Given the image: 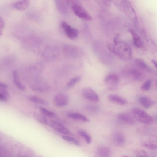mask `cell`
<instances>
[{
    "label": "cell",
    "instance_id": "1f68e13d",
    "mask_svg": "<svg viewBox=\"0 0 157 157\" xmlns=\"http://www.w3.org/2000/svg\"><path fill=\"white\" fill-rule=\"evenodd\" d=\"M86 110L89 112L92 113H96L99 110V107L94 105H89L86 107Z\"/></svg>",
    "mask_w": 157,
    "mask_h": 157
},
{
    "label": "cell",
    "instance_id": "8d00e7d4",
    "mask_svg": "<svg viewBox=\"0 0 157 157\" xmlns=\"http://www.w3.org/2000/svg\"><path fill=\"white\" fill-rule=\"evenodd\" d=\"M119 36L120 34L119 33H116L115 34L113 39V44H116L118 43V40Z\"/></svg>",
    "mask_w": 157,
    "mask_h": 157
},
{
    "label": "cell",
    "instance_id": "f35d334b",
    "mask_svg": "<svg viewBox=\"0 0 157 157\" xmlns=\"http://www.w3.org/2000/svg\"><path fill=\"white\" fill-rule=\"evenodd\" d=\"M7 98L0 93V101L6 102L7 101Z\"/></svg>",
    "mask_w": 157,
    "mask_h": 157
},
{
    "label": "cell",
    "instance_id": "e575fe53",
    "mask_svg": "<svg viewBox=\"0 0 157 157\" xmlns=\"http://www.w3.org/2000/svg\"><path fill=\"white\" fill-rule=\"evenodd\" d=\"M5 27V22L2 18L0 17V36L2 34Z\"/></svg>",
    "mask_w": 157,
    "mask_h": 157
},
{
    "label": "cell",
    "instance_id": "7c38bea8",
    "mask_svg": "<svg viewBox=\"0 0 157 157\" xmlns=\"http://www.w3.org/2000/svg\"><path fill=\"white\" fill-rule=\"evenodd\" d=\"M49 124L53 129L60 133L64 134H68L69 133V131L67 128L56 121H51Z\"/></svg>",
    "mask_w": 157,
    "mask_h": 157
},
{
    "label": "cell",
    "instance_id": "d6a6232c",
    "mask_svg": "<svg viewBox=\"0 0 157 157\" xmlns=\"http://www.w3.org/2000/svg\"><path fill=\"white\" fill-rule=\"evenodd\" d=\"M143 145L145 147L151 150L156 149L157 147L156 144L151 142L144 143Z\"/></svg>",
    "mask_w": 157,
    "mask_h": 157
},
{
    "label": "cell",
    "instance_id": "4fadbf2b",
    "mask_svg": "<svg viewBox=\"0 0 157 157\" xmlns=\"http://www.w3.org/2000/svg\"><path fill=\"white\" fill-rule=\"evenodd\" d=\"M30 0H17L12 4L13 7L17 10L23 11L29 6Z\"/></svg>",
    "mask_w": 157,
    "mask_h": 157
},
{
    "label": "cell",
    "instance_id": "74e56055",
    "mask_svg": "<svg viewBox=\"0 0 157 157\" xmlns=\"http://www.w3.org/2000/svg\"><path fill=\"white\" fill-rule=\"evenodd\" d=\"M68 5H71V6L75 4H78L77 2H78L77 0H66Z\"/></svg>",
    "mask_w": 157,
    "mask_h": 157
},
{
    "label": "cell",
    "instance_id": "ee69618b",
    "mask_svg": "<svg viewBox=\"0 0 157 157\" xmlns=\"http://www.w3.org/2000/svg\"><path fill=\"white\" fill-rule=\"evenodd\" d=\"M1 153V149H0V154Z\"/></svg>",
    "mask_w": 157,
    "mask_h": 157
},
{
    "label": "cell",
    "instance_id": "f1b7e54d",
    "mask_svg": "<svg viewBox=\"0 0 157 157\" xmlns=\"http://www.w3.org/2000/svg\"><path fill=\"white\" fill-rule=\"evenodd\" d=\"M81 79V77L77 76L73 77L66 84V87L67 88L71 87L75 84L78 82Z\"/></svg>",
    "mask_w": 157,
    "mask_h": 157
},
{
    "label": "cell",
    "instance_id": "484cf974",
    "mask_svg": "<svg viewBox=\"0 0 157 157\" xmlns=\"http://www.w3.org/2000/svg\"><path fill=\"white\" fill-rule=\"evenodd\" d=\"M129 73L133 78L137 80L140 79L142 78L141 73L138 70L132 69L129 71Z\"/></svg>",
    "mask_w": 157,
    "mask_h": 157
},
{
    "label": "cell",
    "instance_id": "7bdbcfd3",
    "mask_svg": "<svg viewBox=\"0 0 157 157\" xmlns=\"http://www.w3.org/2000/svg\"><path fill=\"white\" fill-rule=\"evenodd\" d=\"M141 33L142 35L143 36H145V31L144 29H142L141 31Z\"/></svg>",
    "mask_w": 157,
    "mask_h": 157
},
{
    "label": "cell",
    "instance_id": "b9f144b4",
    "mask_svg": "<svg viewBox=\"0 0 157 157\" xmlns=\"http://www.w3.org/2000/svg\"><path fill=\"white\" fill-rule=\"evenodd\" d=\"M151 62L154 65L155 67V68H157V62L154 59H152L151 60Z\"/></svg>",
    "mask_w": 157,
    "mask_h": 157
},
{
    "label": "cell",
    "instance_id": "83f0119b",
    "mask_svg": "<svg viewBox=\"0 0 157 157\" xmlns=\"http://www.w3.org/2000/svg\"><path fill=\"white\" fill-rule=\"evenodd\" d=\"M62 138L65 140L77 146L80 145V142L77 139L69 136H63Z\"/></svg>",
    "mask_w": 157,
    "mask_h": 157
},
{
    "label": "cell",
    "instance_id": "836d02e7",
    "mask_svg": "<svg viewBox=\"0 0 157 157\" xmlns=\"http://www.w3.org/2000/svg\"><path fill=\"white\" fill-rule=\"evenodd\" d=\"M137 157H146L147 156V154L145 151L142 149H138L135 152Z\"/></svg>",
    "mask_w": 157,
    "mask_h": 157
},
{
    "label": "cell",
    "instance_id": "d4e9b609",
    "mask_svg": "<svg viewBox=\"0 0 157 157\" xmlns=\"http://www.w3.org/2000/svg\"><path fill=\"white\" fill-rule=\"evenodd\" d=\"M34 118L37 121L43 124H47L48 122L46 118L41 114L35 112L33 114Z\"/></svg>",
    "mask_w": 157,
    "mask_h": 157
},
{
    "label": "cell",
    "instance_id": "ac0fdd59",
    "mask_svg": "<svg viewBox=\"0 0 157 157\" xmlns=\"http://www.w3.org/2000/svg\"><path fill=\"white\" fill-rule=\"evenodd\" d=\"M108 99L112 102L122 105H125L127 103L126 100L116 94L109 95L108 96Z\"/></svg>",
    "mask_w": 157,
    "mask_h": 157
},
{
    "label": "cell",
    "instance_id": "ab89813d",
    "mask_svg": "<svg viewBox=\"0 0 157 157\" xmlns=\"http://www.w3.org/2000/svg\"><path fill=\"white\" fill-rule=\"evenodd\" d=\"M104 4L106 6H109L111 4V0H102Z\"/></svg>",
    "mask_w": 157,
    "mask_h": 157
},
{
    "label": "cell",
    "instance_id": "cb8c5ba5",
    "mask_svg": "<svg viewBox=\"0 0 157 157\" xmlns=\"http://www.w3.org/2000/svg\"><path fill=\"white\" fill-rule=\"evenodd\" d=\"M29 98L30 101L35 103L45 105L48 104V102L46 100L36 96L31 95Z\"/></svg>",
    "mask_w": 157,
    "mask_h": 157
},
{
    "label": "cell",
    "instance_id": "603a6c76",
    "mask_svg": "<svg viewBox=\"0 0 157 157\" xmlns=\"http://www.w3.org/2000/svg\"><path fill=\"white\" fill-rule=\"evenodd\" d=\"M134 61L136 64L141 68L149 72L152 71L151 69L142 59H135Z\"/></svg>",
    "mask_w": 157,
    "mask_h": 157
},
{
    "label": "cell",
    "instance_id": "3957f363",
    "mask_svg": "<svg viewBox=\"0 0 157 157\" xmlns=\"http://www.w3.org/2000/svg\"><path fill=\"white\" fill-rule=\"evenodd\" d=\"M121 8L128 19L133 23L136 24L137 18L135 11L131 3L127 0H123L122 2Z\"/></svg>",
    "mask_w": 157,
    "mask_h": 157
},
{
    "label": "cell",
    "instance_id": "2e32d148",
    "mask_svg": "<svg viewBox=\"0 0 157 157\" xmlns=\"http://www.w3.org/2000/svg\"><path fill=\"white\" fill-rule=\"evenodd\" d=\"M56 6L61 13L65 14L68 12V6L66 0H55Z\"/></svg>",
    "mask_w": 157,
    "mask_h": 157
},
{
    "label": "cell",
    "instance_id": "7402d4cb",
    "mask_svg": "<svg viewBox=\"0 0 157 157\" xmlns=\"http://www.w3.org/2000/svg\"><path fill=\"white\" fill-rule=\"evenodd\" d=\"M13 81L16 86L20 90L24 91L25 90V86L19 80L17 72L15 70L13 71Z\"/></svg>",
    "mask_w": 157,
    "mask_h": 157
},
{
    "label": "cell",
    "instance_id": "5bb4252c",
    "mask_svg": "<svg viewBox=\"0 0 157 157\" xmlns=\"http://www.w3.org/2000/svg\"><path fill=\"white\" fill-rule=\"evenodd\" d=\"M117 117L119 120L127 124L132 125L135 123L134 120L132 116L126 113H120L117 115Z\"/></svg>",
    "mask_w": 157,
    "mask_h": 157
},
{
    "label": "cell",
    "instance_id": "7a4b0ae2",
    "mask_svg": "<svg viewBox=\"0 0 157 157\" xmlns=\"http://www.w3.org/2000/svg\"><path fill=\"white\" fill-rule=\"evenodd\" d=\"M62 50L66 56L73 59L81 58L84 53L83 50L81 47L68 44H64Z\"/></svg>",
    "mask_w": 157,
    "mask_h": 157
},
{
    "label": "cell",
    "instance_id": "ba28073f",
    "mask_svg": "<svg viewBox=\"0 0 157 157\" xmlns=\"http://www.w3.org/2000/svg\"><path fill=\"white\" fill-rule=\"evenodd\" d=\"M82 96L85 99L93 102H97L100 100V98L96 92L92 88L86 87L82 90Z\"/></svg>",
    "mask_w": 157,
    "mask_h": 157
},
{
    "label": "cell",
    "instance_id": "f546056e",
    "mask_svg": "<svg viewBox=\"0 0 157 157\" xmlns=\"http://www.w3.org/2000/svg\"><path fill=\"white\" fill-rule=\"evenodd\" d=\"M39 109L46 116L50 117H53L56 115V114L54 112L48 110L44 108L40 107Z\"/></svg>",
    "mask_w": 157,
    "mask_h": 157
},
{
    "label": "cell",
    "instance_id": "8fae6325",
    "mask_svg": "<svg viewBox=\"0 0 157 157\" xmlns=\"http://www.w3.org/2000/svg\"><path fill=\"white\" fill-rule=\"evenodd\" d=\"M120 78L118 75L115 73H110L106 76L104 82L105 84L111 86H114L119 83Z\"/></svg>",
    "mask_w": 157,
    "mask_h": 157
},
{
    "label": "cell",
    "instance_id": "30bf717a",
    "mask_svg": "<svg viewBox=\"0 0 157 157\" xmlns=\"http://www.w3.org/2000/svg\"><path fill=\"white\" fill-rule=\"evenodd\" d=\"M69 98L66 94L60 93L56 95L53 98L55 105L58 107H64L67 104Z\"/></svg>",
    "mask_w": 157,
    "mask_h": 157
},
{
    "label": "cell",
    "instance_id": "52a82bcc",
    "mask_svg": "<svg viewBox=\"0 0 157 157\" xmlns=\"http://www.w3.org/2000/svg\"><path fill=\"white\" fill-rule=\"evenodd\" d=\"M61 26L67 36L71 40L76 39L79 35V31L76 29L71 26L65 21L61 22Z\"/></svg>",
    "mask_w": 157,
    "mask_h": 157
},
{
    "label": "cell",
    "instance_id": "9c48e42d",
    "mask_svg": "<svg viewBox=\"0 0 157 157\" xmlns=\"http://www.w3.org/2000/svg\"><path fill=\"white\" fill-rule=\"evenodd\" d=\"M30 87L31 89L33 91L41 92L47 90L49 89V86L46 80L39 78L37 79Z\"/></svg>",
    "mask_w": 157,
    "mask_h": 157
},
{
    "label": "cell",
    "instance_id": "4dcf8cb0",
    "mask_svg": "<svg viewBox=\"0 0 157 157\" xmlns=\"http://www.w3.org/2000/svg\"><path fill=\"white\" fill-rule=\"evenodd\" d=\"M152 84V80L149 79L145 81L141 85L140 89L143 91H146L148 90L150 88Z\"/></svg>",
    "mask_w": 157,
    "mask_h": 157
},
{
    "label": "cell",
    "instance_id": "e0dca14e",
    "mask_svg": "<svg viewBox=\"0 0 157 157\" xmlns=\"http://www.w3.org/2000/svg\"><path fill=\"white\" fill-rule=\"evenodd\" d=\"M138 100L140 103L146 108L150 107L155 103L153 100L146 96H141L139 98Z\"/></svg>",
    "mask_w": 157,
    "mask_h": 157
},
{
    "label": "cell",
    "instance_id": "9a60e30c",
    "mask_svg": "<svg viewBox=\"0 0 157 157\" xmlns=\"http://www.w3.org/2000/svg\"><path fill=\"white\" fill-rule=\"evenodd\" d=\"M128 31L130 33L132 37L134 45L138 48L142 47L143 45L142 40L135 31L131 28L128 29Z\"/></svg>",
    "mask_w": 157,
    "mask_h": 157
},
{
    "label": "cell",
    "instance_id": "277c9868",
    "mask_svg": "<svg viewBox=\"0 0 157 157\" xmlns=\"http://www.w3.org/2000/svg\"><path fill=\"white\" fill-rule=\"evenodd\" d=\"M132 112L134 117L141 123L150 124L153 122L152 117L143 110L135 108L132 109Z\"/></svg>",
    "mask_w": 157,
    "mask_h": 157
},
{
    "label": "cell",
    "instance_id": "4316f807",
    "mask_svg": "<svg viewBox=\"0 0 157 157\" xmlns=\"http://www.w3.org/2000/svg\"><path fill=\"white\" fill-rule=\"evenodd\" d=\"M78 134L83 138L85 140L86 142L88 144L91 143L92 139L90 135L86 132L83 130H79L78 132Z\"/></svg>",
    "mask_w": 157,
    "mask_h": 157
},
{
    "label": "cell",
    "instance_id": "8992f818",
    "mask_svg": "<svg viewBox=\"0 0 157 157\" xmlns=\"http://www.w3.org/2000/svg\"><path fill=\"white\" fill-rule=\"evenodd\" d=\"M74 14L79 18L86 20L90 21L92 17L87 11L79 4H75L71 6Z\"/></svg>",
    "mask_w": 157,
    "mask_h": 157
},
{
    "label": "cell",
    "instance_id": "d6986e66",
    "mask_svg": "<svg viewBox=\"0 0 157 157\" xmlns=\"http://www.w3.org/2000/svg\"><path fill=\"white\" fill-rule=\"evenodd\" d=\"M67 116L70 118L84 122H88L89 121V120L87 117L83 115L78 113H69L67 115Z\"/></svg>",
    "mask_w": 157,
    "mask_h": 157
},
{
    "label": "cell",
    "instance_id": "44dd1931",
    "mask_svg": "<svg viewBox=\"0 0 157 157\" xmlns=\"http://www.w3.org/2000/svg\"><path fill=\"white\" fill-rule=\"evenodd\" d=\"M113 140L115 144L119 146H123L125 142L124 136L122 134L119 132L114 134Z\"/></svg>",
    "mask_w": 157,
    "mask_h": 157
},
{
    "label": "cell",
    "instance_id": "6da1fadb",
    "mask_svg": "<svg viewBox=\"0 0 157 157\" xmlns=\"http://www.w3.org/2000/svg\"><path fill=\"white\" fill-rule=\"evenodd\" d=\"M107 48L111 52L122 59H130L132 56V50L129 45L124 42H118L115 45L109 44Z\"/></svg>",
    "mask_w": 157,
    "mask_h": 157
},
{
    "label": "cell",
    "instance_id": "60d3db41",
    "mask_svg": "<svg viewBox=\"0 0 157 157\" xmlns=\"http://www.w3.org/2000/svg\"><path fill=\"white\" fill-rule=\"evenodd\" d=\"M7 88V86L6 84L0 82V88L6 89Z\"/></svg>",
    "mask_w": 157,
    "mask_h": 157
},
{
    "label": "cell",
    "instance_id": "ffe728a7",
    "mask_svg": "<svg viewBox=\"0 0 157 157\" xmlns=\"http://www.w3.org/2000/svg\"><path fill=\"white\" fill-rule=\"evenodd\" d=\"M97 154L99 157H109L111 154V151L110 149L107 147L101 146L97 149Z\"/></svg>",
    "mask_w": 157,
    "mask_h": 157
},
{
    "label": "cell",
    "instance_id": "5b68a950",
    "mask_svg": "<svg viewBox=\"0 0 157 157\" xmlns=\"http://www.w3.org/2000/svg\"><path fill=\"white\" fill-rule=\"evenodd\" d=\"M59 51L56 46L49 45L46 46L43 51L42 56L48 60H53L56 59L59 56Z\"/></svg>",
    "mask_w": 157,
    "mask_h": 157
},
{
    "label": "cell",
    "instance_id": "d590c367",
    "mask_svg": "<svg viewBox=\"0 0 157 157\" xmlns=\"http://www.w3.org/2000/svg\"><path fill=\"white\" fill-rule=\"evenodd\" d=\"M116 6L121 8V5L123 0H111Z\"/></svg>",
    "mask_w": 157,
    "mask_h": 157
}]
</instances>
